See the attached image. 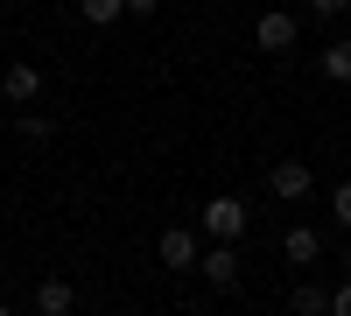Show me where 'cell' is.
<instances>
[{
	"label": "cell",
	"mask_w": 351,
	"mask_h": 316,
	"mask_svg": "<svg viewBox=\"0 0 351 316\" xmlns=\"http://www.w3.org/2000/svg\"><path fill=\"white\" fill-rule=\"evenodd\" d=\"M246 218H253V211H246V197H232V190H225V197H211V204L197 211V232H204V239H239V232H246Z\"/></svg>",
	"instance_id": "6da1fadb"
},
{
	"label": "cell",
	"mask_w": 351,
	"mask_h": 316,
	"mask_svg": "<svg viewBox=\"0 0 351 316\" xmlns=\"http://www.w3.org/2000/svg\"><path fill=\"white\" fill-rule=\"evenodd\" d=\"M197 274L211 281L218 295L239 289V253H232V239H211V246H204V253H197Z\"/></svg>",
	"instance_id": "7a4b0ae2"
},
{
	"label": "cell",
	"mask_w": 351,
	"mask_h": 316,
	"mask_svg": "<svg viewBox=\"0 0 351 316\" xmlns=\"http://www.w3.org/2000/svg\"><path fill=\"white\" fill-rule=\"evenodd\" d=\"M197 253H204V232H183V225H169V232L155 239V260H162L169 274H190Z\"/></svg>",
	"instance_id": "3957f363"
},
{
	"label": "cell",
	"mask_w": 351,
	"mask_h": 316,
	"mask_svg": "<svg viewBox=\"0 0 351 316\" xmlns=\"http://www.w3.org/2000/svg\"><path fill=\"white\" fill-rule=\"evenodd\" d=\"M295 36H302V21L281 14V8L253 21V49H267V56H288V49H295Z\"/></svg>",
	"instance_id": "277c9868"
},
{
	"label": "cell",
	"mask_w": 351,
	"mask_h": 316,
	"mask_svg": "<svg viewBox=\"0 0 351 316\" xmlns=\"http://www.w3.org/2000/svg\"><path fill=\"white\" fill-rule=\"evenodd\" d=\"M267 190L281 197V204H302V197L316 190V176H309V162H274L267 169Z\"/></svg>",
	"instance_id": "5b68a950"
},
{
	"label": "cell",
	"mask_w": 351,
	"mask_h": 316,
	"mask_svg": "<svg viewBox=\"0 0 351 316\" xmlns=\"http://www.w3.org/2000/svg\"><path fill=\"white\" fill-rule=\"evenodd\" d=\"M281 253H288V267H316V260H324V232H316V225H288Z\"/></svg>",
	"instance_id": "8992f818"
},
{
	"label": "cell",
	"mask_w": 351,
	"mask_h": 316,
	"mask_svg": "<svg viewBox=\"0 0 351 316\" xmlns=\"http://www.w3.org/2000/svg\"><path fill=\"white\" fill-rule=\"evenodd\" d=\"M0 99H8V106H36V99H43V71H36V64H8Z\"/></svg>",
	"instance_id": "52a82bcc"
},
{
	"label": "cell",
	"mask_w": 351,
	"mask_h": 316,
	"mask_svg": "<svg viewBox=\"0 0 351 316\" xmlns=\"http://www.w3.org/2000/svg\"><path fill=\"white\" fill-rule=\"evenodd\" d=\"M77 309V289L64 274H49V281H36V316H71Z\"/></svg>",
	"instance_id": "ba28073f"
},
{
	"label": "cell",
	"mask_w": 351,
	"mask_h": 316,
	"mask_svg": "<svg viewBox=\"0 0 351 316\" xmlns=\"http://www.w3.org/2000/svg\"><path fill=\"white\" fill-rule=\"evenodd\" d=\"M288 309H295V316H330V289H316V281H295V289H288Z\"/></svg>",
	"instance_id": "9c48e42d"
},
{
	"label": "cell",
	"mask_w": 351,
	"mask_h": 316,
	"mask_svg": "<svg viewBox=\"0 0 351 316\" xmlns=\"http://www.w3.org/2000/svg\"><path fill=\"white\" fill-rule=\"evenodd\" d=\"M14 134H21V141H36V148H43V141H56V120H49V112H36V106H21Z\"/></svg>",
	"instance_id": "30bf717a"
},
{
	"label": "cell",
	"mask_w": 351,
	"mask_h": 316,
	"mask_svg": "<svg viewBox=\"0 0 351 316\" xmlns=\"http://www.w3.org/2000/svg\"><path fill=\"white\" fill-rule=\"evenodd\" d=\"M324 77H330V84H351V36H337V42L324 49Z\"/></svg>",
	"instance_id": "8fae6325"
},
{
	"label": "cell",
	"mask_w": 351,
	"mask_h": 316,
	"mask_svg": "<svg viewBox=\"0 0 351 316\" xmlns=\"http://www.w3.org/2000/svg\"><path fill=\"white\" fill-rule=\"evenodd\" d=\"M77 14L92 21V28H112V21L127 14V0H77Z\"/></svg>",
	"instance_id": "7c38bea8"
},
{
	"label": "cell",
	"mask_w": 351,
	"mask_h": 316,
	"mask_svg": "<svg viewBox=\"0 0 351 316\" xmlns=\"http://www.w3.org/2000/svg\"><path fill=\"white\" fill-rule=\"evenodd\" d=\"M330 218L351 232V183H337V190H330Z\"/></svg>",
	"instance_id": "4fadbf2b"
},
{
	"label": "cell",
	"mask_w": 351,
	"mask_h": 316,
	"mask_svg": "<svg viewBox=\"0 0 351 316\" xmlns=\"http://www.w3.org/2000/svg\"><path fill=\"white\" fill-rule=\"evenodd\" d=\"M330 316H351V281H344V289H330Z\"/></svg>",
	"instance_id": "5bb4252c"
},
{
	"label": "cell",
	"mask_w": 351,
	"mask_h": 316,
	"mask_svg": "<svg viewBox=\"0 0 351 316\" xmlns=\"http://www.w3.org/2000/svg\"><path fill=\"white\" fill-rule=\"evenodd\" d=\"M309 8H316V14H344L351 0H309Z\"/></svg>",
	"instance_id": "9a60e30c"
},
{
	"label": "cell",
	"mask_w": 351,
	"mask_h": 316,
	"mask_svg": "<svg viewBox=\"0 0 351 316\" xmlns=\"http://www.w3.org/2000/svg\"><path fill=\"white\" fill-rule=\"evenodd\" d=\"M162 8V0H127V14H155Z\"/></svg>",
	"instance_id": "2e32d148"
},
{
	"label": "cell",
	"mask_w": 351,
	"mask_h": 316,
	"mask_svg": "<svg viewBox=\"0 0 351 316\" xmlns=\"http://www.w3.org/2000/svg\"><path fill=\"white\" fill-rule=\"evenodd\" d=\"M344 274H351V239H344Z\"/></svg>",
	"instance_id": "e0dca14e"
},
{
	"label": "cell",
	"mask_w": 351,
	"mask_h": 316,
	"mask_svg": "<svg viewBox=\"0 0 351 316\" xmlns=\"http://www.w3.org/2000/svg\"><path fill=\"white\" fill-rule=\"evenodd\" d=\"M0 316H14V309H8V302H0Z\"/></svg>",
	"instance_id": "ac0fdd59"
},
{
	"label": "cell",
	"mask_w": 351,
	"mask_h": 316,
	"mask_svg": "<svg viewBox=\"0 0 351 316\" xmlns=\"http://www.w3.org/2000/svg\"><path fill=\"white\" fill-rule=\"evenodd\" d=\"M0 134H8V127H0Z\"/></svg>",
	"instance_id": "d6986e66"
},
{
	"label": "cell",
	"mask_w": 351,
	"mask_h": 316,
	"mask_svg": "<svg viewBox=\"0 0 351 316\" xmlns=\"http://www.w3.org/2000/svg\"><path fill=\"white\" fill-rule=\"evenodd\" d=\"M120 316H127V309H120Z\"/></svg>",
	"instance_id": "ffe728a7"
}]
</instances>
